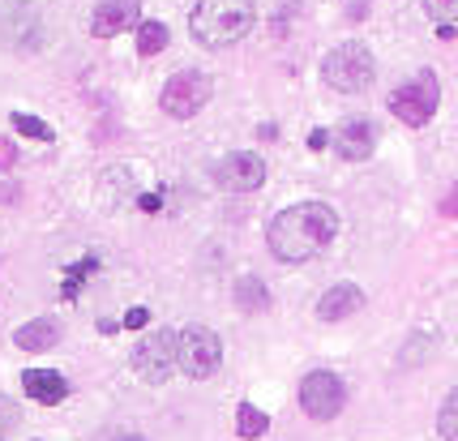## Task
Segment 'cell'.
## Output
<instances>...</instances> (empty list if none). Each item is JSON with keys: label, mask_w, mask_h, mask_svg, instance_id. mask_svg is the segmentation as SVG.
I'll use <instances>...</instances> for the list:
<instances>
[{"label": "cell", "mask_w": 458, "mask_h": 441, "mask_svg": "<svg viewBox=\"0 0 458 441\" xmlns=\"http://www.w3.org/2000/svg\"><path fill=\"white\" fill-rule=\"evenodd\" d=\"M210 95H215V82L201 69H185V74L168 77V86L159 91V107L168 112L171 121H193L197 112L210 103Z\"/></svg>", "instance_id": "obj_6"}, {"label": "cell", "mask_w": 458, "mask_h": 441, "mask_svg": "<svg viewBox=\"0 0 458 441\" xmlns=\"http://www.w3.org/2000/svg\"><path fill=\"white\" fill-rule=\"evenodd\" d=\"M321 77H326V86L338 91V95H360V91L373 86V77H377V60H373V51L364 48V43H338V48L326 51Z\"/></svg>", "instance_id": "obj_3"}, {"label": "cell", "mask_w": 458, "mask_h": 441, "mask_svg": "<svg viewBox=\"0 0 458 441\" xmlns=\"http://www.w3.org/2000/svg\"><path fill=\"white\" fill-rule=\"evenodd\" d=\"M22 386H26V394H30L35 403H43V407H56V403L69 398V382H65V373H56V368H26Z\"/></svg>", "instance_id": "obj_12"}, {"label": "cell", "mask_w": 458, "mask_h": 441, "mask_svg": "<svg viewBox=\"0 0 458 441\" xmlns=\"http://www.w3.org/2000/svg\"><path fill=\"white\" fill-rule=\"evenodd\" d=\"M326 142H330L326 129H313V133H309V150H326Z\"/></svg>", "instance_id": "obj_27"}, {"label": "cell", "mask_w": 458, "mask_h": 441, "mask_svg": "<svg viewBox=\"0 0 458 441\" xmlns=\"http://www.w3.org/2000/svg\"><path fill=\"white\" fill-rule=\"evenodd\" d=\"M338 236V215L326 201H300L279 210L265 227V245L279 262H309Z\"/></svg>", "instance_id": "obj_1"}, {"label": "cell", "mask_w": 458, "mask_h": 441, "mask_svg": "<svg viewBox=\"0 0 458 441\" xmlns=\"http://www.w3.org/2000/svg\"><path fill=\"white\" fill-rule=\"evenodd\" d=\"M215 180H218L223 193H253V189H262V180H265L262 154H253V150L227 154V159L215 168Z\"/></svg>", "instance_id": "obj_10"}, {"label": "cell", "mask_w": 458, "mask_h": 441, "mask_svg": "<svg viewBox=\"0 0 458 441\" xmlns=\"http://www.w3.org/2000/svg\"><path fill=\"white\" fill-rule=\"evenodd\" d=\"M13 159H18V150L9 138H0V168H13Z\"/></svg>", "instance_id": "obj_25"}, {"label": "cell", "mask_w": 458, "mask_h": 441, "mask_svg": "<svg viewBox=\"0 0 458 441\" xmlns=\"http://www.w3.org/2000/svg\"><path fill=\"white\" fill-rule=\"evenodd\" d=\"M95 270H99V257H95V253H91V257H82V262H77V266H73L69 274H65V295H69V300H73V295L82 292V283H86V274H95Z\"/></svg>", "instance_id": "obj_21"}, {"label": "cell", "mask_w": 458, "mask_h": 441, "mask_svg": "<svg viewBox=\"0 0 458 441\" xmlns=\"http://www.w3.org/2000/svg\"><path fill=\"white\" fill-rule=\"evenodd\" d=\"M257 22V4L253 0H197L189 13V30L197 43L206 48H232Z\"/></svg>", "instance_id": "obj_2"}, {"label": "cell", "mask_w": 458, "mask_h": 441, "mask_svg": "<svg viewBox=\"0 0 458 441\" xmlns=\"http://www.w3.org/2000/svg\"><path fill=\"white\" fill-rule=\"evenodd\" d=\"M142 26V4L138 0H99L91 13V35L95 39H116L124 30Z\"/></svg>", "instance_id": "obj_11"}, {"label": "cell", "mask_w": 458, "mask_h": 441, "mask_svg": "<svg viewBox=\"0 0 458 441\" xmlns=\"http://www.w3.org/2000/svg\"><path fill=\"white\" fill-rule=\"evenodd\" d=\"M441 215H450V219H458V189L450 197H446V201H441Z\"/></svg>", "instance_id": "obj_28"}, {"label": "cell", "mask_w": 458, "mask_h": 441, "mask_svg": "<svg viewBox=\"0 0 458 441\" xmlns=\"http://www.w3.org/2000/svg\"><path fill=\"white\" fill-rule=\"evenodd\" d=\"M300 407L309 420H335L343 407H347V386L343 377L330 373V368H317L300 382Z\"/></svg>", "instance_id": "obj_7"}, {"label": "cell", "mask_w": 458, "mask_h": 441, "mask_svg": "<svg viewBox=\"0 0 458 441\" xmlns=\"http://www.w3.org/2000/svg\"><path fill=\"white\" fill-rule=\"evenodd\" d=\"M236 304H241V313H265L270 309V292H265L262 279H241L236 283Z\"/></svg>", "instance_id": "obj_16"}, {"label": "cell", "mask_w": 458, "mask_h": 441, "mask_svg": "<svg viewBox=\"0 0 458 441\" xmlns=\"http://www.w3.org/2000/svg\"><path fill=\"white\" fill-rule=\"evenodd\" d=\"M116 441H146V437H116Z\"/></svg>", "instance_id": "obj_29"}, {"label": "cell", "mask_w": 458, "mask_h": 441, "mask_svg": "<svg viewBox=\"0 0 458 441\" xmlns=\"http://www.w3.org/2000/svg\"><path fill=\"white\" fill-rule=\"evenodd\" d=\"M133 39H138V56H159V51L168 48V26L163 22H142L133 30Z\"/></svg>", "instance_id": "obj_17"}, {"label": "cell", "mask_w": 458, "mask_h": 441, "mask_svg": "<svg viewBox=\"0 0 458 441\" xmlns=\"http://www.w3.org/2000/svg\"><path fill=\"white\" fill-rule=\"evenodd\" d=\"M138 206H142V210H150V215H154V210L163 206V193H142V197H138Z\"/></svg>", "instance_id": "obj_26"}, {"label": "cell", "mask_w": 458, "mask_h": 441, "mask_svg": "<svg viewBox=\"0 0 458 441\" xmlns=\"http://www.w3.org/2000/svg\"><path fill=\"white\" fill-rule=\"evenodd\" d=\"M13 343L22 347V351H51V347L60 343V326L51 318H35L13 330Z\"/></svg>", "instance_id": "obj_15"}, {"label": "cell", "mask_w": 458, "mask_h": 441, "mask_svg": "<svg viewBox=\"0 0 458 441\" xmlns=\"http://www.w3.org/2000/svg\"><path fill=\"white\" fill-rule=\"evenodd\" d=\"M364 309V292L356 283H335L330 292L317 300V318L321 321H343V318H356Z\"/></svg>", "instance_id": "obj_13"}, {"label": "cell", "mask_w": 458, "mask_h": 441, "mask_svg": "<svg viewBox=\"0 0 458 441\" xmlns=\"http://www.w3.org/2000/svg\"><path fill=\"white\" fill-rule=\"evenodd\" d=\"M377 146V129L368 121H347L335 129V150L343 159H368Z\"/></svg>", "instance_id": "obj_14"}, {"label": "cell", "mask_w": 458, "mask_h": 441, "mask_svg": "<svg viewBox=\"0 0 458 441\" xmlns=\"http://www.w3.org/2000/svg\"><path fill=\"white\" fill-rule=\"evenodd\" d=\"M437 103H441V82H437L433 69H420L399 91H390V112L403 124H411V129H424V124L433 121Z\"/></svg>", "instance_id": "obj_5"}, {"label": "cell", "mask_w": 458, "mask_h": 441, "mask_svg": "<svg viewBox=\"0 0 458 441\" xmlns=\"http://www.w3.org/2000/svg\"><path fill=\"white\" fill-rule=\"evenodd\" d=\"M437 433L446 441L458 437V386L446 394V403H441V412H437Z\"/></svg>", "instance_id": "obj_19"}, {"label": "cell", "mask_w": 458, "mask_h": 441, "mask_svg": "<svg viewBox=\"0 0 458 441\" xmlns=\"http://www.w3.org/2000/svg\"><path fill=\"white\" fill-rule=\"evenodd\" d=\"M424 13L437 26H454L458 22V0H424Z\"/></svg>", "instance_id": "obj_22"}, {"label": "cell", "mask_w": 458, "mask_h": 441, "mask_svg": "<svg viewBox=\"0 0 458 441\" xmlns=\"http://www.w3.org/2000/svg\"><path fill=\"white\" fill-rule=\"evenodd\" d=\"M218 365H223V343L210 326H185L176 335V368L193 382H206L215 377Z\"/></svg>", "instance_id": "obj_4"}, {"label": "cell", "mask_w": 458, "mask_h": 441, "mask_svg": "<svg viewBox=\"0 0 458 441\" xmlns=\"http://www.w3.org/2000/svg\"><path fill=\"white\" fill-rule=\"evenodd\" d=\"M265 429H270V416H265L262 407H253V403H241V407H236V433H241V437H262Z\"/></svg>", "instance_id": "obj_18"}, {"label": "cell", "mask_w": 458, "mask_h": 441, "mask_svg": "<svg viewBox=\"0 0 458 441\" xmlns=\"http://www.w3.org/2000/svg\"><path fill=\"white\" fill-rule=\"evenodd\" d=\"M13 129H18L22 138H35V142H51V138H56L48 121H39V116H26V112H13Z\"/></svg>", "instance_id": "obj_20"}, {"label": "cell", "mask_w": 458, "mask_h": 441, "mask_svg": "<svg viewBox=\"0 0 458 441\" xmlns=\"http://www.w3.org/2000/svg\"><path fill=\"white\" fill-rule=\"evenodd\" d=\"M0 43L13 51H39L43 43V18L35 4L13 0V4H0Z\"/></svg>", "instance_id": "obj_8"}, {"label": "cell", "mask_w": 458, "mask_h": 441, "mask_svg": "<svg viewBox=\"0 0 458 441\" xmlns=\"http://www.w3.org/2000/svg\"><path fill=\"white\" fill-rule=\"evenodd\" d=\"M9 424H18V407H13L9 398H0V433H4Z\"/></svg>", "instance_id": "obj_24"}, {"label": "cell", "mask_w": 458, "mask_h": 441, "mask_svg": "<svg viewBox=\"0 0 458 441\" xmlns=\"http://www.w3.org/2000/svg\"><path fill=\"white\" fill-rule=\"evenodd\" d=\"M133 373L150 382V386H163L171 373H176V335L171 330H154L146 335L138 351H133Z\"/></svg>", "instance_id": "obj_9"}, {"label": "cell", "mask_w": 458, "mask_h": 441, "mask_svg": "<svg viewBox=\"0 0 458 441\" xmlns=\"http://www.w3.org/2000/svg\"><path fill=\"white\" fill-rule=\"evenodd\" d=\"M124 330H142V326H150V309H142V304H133L129 313L121 318Z\"/></svg>", "instance_id": "obj_23"}]
</instances>
